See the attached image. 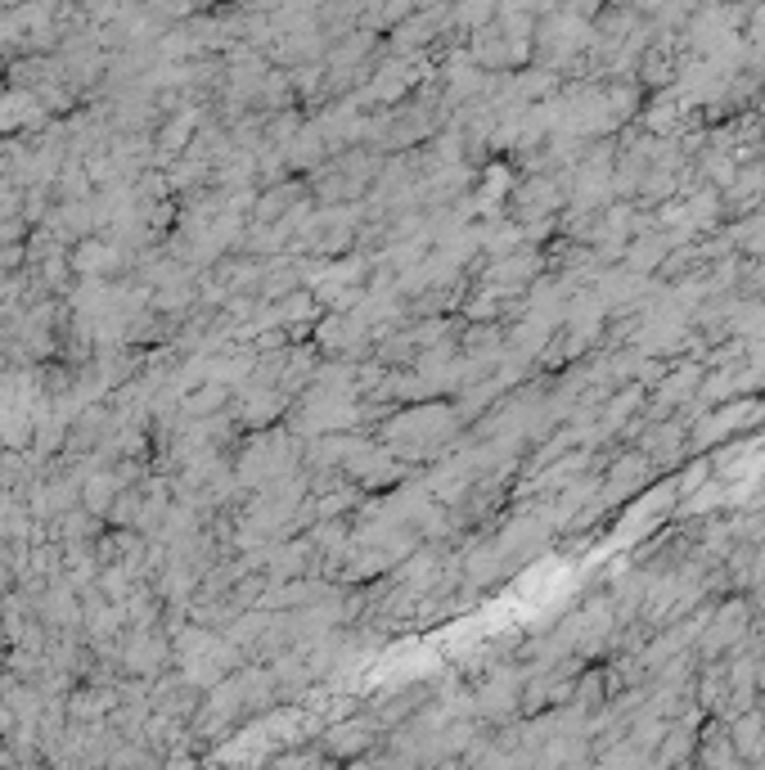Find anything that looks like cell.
<instances>
[{"mask_svg":"<svg viewBox=\"0 0 765 770\" xmlns=\"http://www.w3.org/2000/svg\"><path fill=\"white\" fill-rule=\"evenodd\" d=\"M747 617H752V608L743 604V599H729L720 613H716V626H711V640H702V653L711 649H725L729 640H743V631H747Z\"/></svg>","mask_w":765,"mask_h":770,"instance_id":"cell-3","label":"cell"},{"mask_svg":"<svg viewBox=\"0 0 765 770\" xmlns=\"http://www.w3.org/2000/svg\"><path fill=\"white\" fill-rule=\"evenodd\" d=\"M729 743L738 748V757H747V761H761L765 752V716L756 712V707H743L738 716H734V734H729Z\"/></svg>","mask_w":765,"mask_h":770,"instance_id":"cell-2","label":"cell"},{"mask_svg":"<svg viewBox=\"0 0 765 770\" xmlns=\"http://www.w3.org/2000/svg\"><path fill=\"white\" fill-rule=\"evenodd\" d=\"M293 199H297V185H279V190H270V194L257 203V217H261V221H270V217H279Z\"/></svg>","mask_w":765,"mask_h":770,"instance_id":"cell-4","label":"cell"},{"mask_svg":"<svg viewBox=\"0 0 765 770\" xmlns=\"http://www.w3.org/2000/svg\"><path fill=\"white\" fill-rule=\"evenodd\" d=\"M648 474H653V465H648L644 451H639V456H621V460L608 469V478H603V500H621V496L639 491V478H648Z\"/></svg>","mask_w":765,"mask_h":770,"instance_id":"cell-1","label":"cell"}]
</instances>
